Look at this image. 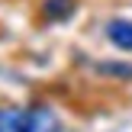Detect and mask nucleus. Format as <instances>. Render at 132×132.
Instances as JSON below:
<instances>
[{"instance_id":"obj_1","label":"nucleus","mask_w":132,"mask_h":132,"mask_svg":"<svg viewBox=\"0 0 132 132\" xmlns=\"http://www.w3.org/2000/svg\"><path fill=\"white\" fill-rule=\"evenodd\" d=\"M26 132H61V119L52 106L32 103L26 106Z\"/></svg>"},{"instance_id":"obj_2","label":"nucleus","mask_w":132,"mask_h":132,"mask_svg":"<svg viewBox=\"0 0 132 132\" xmlns=\"http://www.w3.org/2000/svg\"><path fill=\"white\" fill-rule=\"evenodd\" d=\"M106 39L122 52H132V19H110L106 23Z\"/></svg>"},{"instance_id":"obj_3","label":"nucleus","mask_w":132,"mask_h":132,"mask_svg":"<svg viewBox=\"0 0 132 132\" xmlns=\"http://www.w3.org/2000/svg\"><path fill=\"white\" fill-rule=\"evenodd\" d=\"M0 132H26V110L0 106Z\"/></svg>"},{"instance_id":"obj_4","label":"nucleus","mask_w":132,"mask_h":132,"mask_svg":"<svg viewBox=\"0 0 132 132\" xmlns=\"http://www.w3.org/2000/svg\"><path fill=\"white\" fill-rule=\"evenodd\" d=\"M71 10H74V0H45L42 3V13L48 19H68Z\"/></svg>"},{"instance_id":"obj_5","label":"nucleus","mask_w":132,"mask_h":132,"mask_svg":"<svg viewBox=\"0 0 132 132\" xmlns=\"http://www.w3.org/2000/svg\"><path fill=\"white\" fill-rule=\"evenodd\" d=\"M97 71H100V74H116V77H132V64H113V61H103Z\"/></svg>"}]
</instances>
